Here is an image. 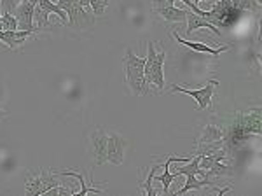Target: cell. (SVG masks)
Masks as SVG:
<instances>
[{"instance_id":"d4e9b609","label":"cell","mask_w":262,"mask_h":196,"mask_svg":"<svg viewBox=\"0 0 262 196\" xmlns=\"http://www.w3.org/2000/svg\"><path fill=\"white\" fill-rule=\"evenodd\" d=\"M27 2H30L32 6H37V4H39V0H27Z\"/></svg>"},{"instance_id":"d6986e66","label":"cell","mask_w":262,"mask_h":196,"mask_svg":"<svg viewBox=\"0 0 262 196\" xmlns=\"http://www.w3.org/2000/svg\"><path fill=\"white\" fill-rule=\"evenodd\" d=\"M33 21L37 23V30H44L49 27V12L42 7H33Z\"/></svg>"},{"instance_id":"8992f818","label":"cell","mask_w":262,"mask_h":196,"mask_svg":"<svg viewBox=\"0 0 262 196\" xmlns=\"http://www.w3.org/2000/svg\"><path fill=\"white\" fill-rule=\"evenodd\" d=\"M219 86V81H208L206 86H203L200 89H189V88H184V86H179V84H171V91L173 93H185V95L192 96L198 104V110H205L212 105V100H213V93H215V88Z\"/></svg>"},{"instance_id":"277c9868","label":"cell","mask_w":262,"mask_h":196,"mask_svg":"<svg viewBox=\"0 0 262 196\" xmlns=\"http://www.w3.org/2000/svg\"><path fill=\"white\" fill-rule=\"evenodd\" d=\"M245 11L232 6L231 0H217L215 6L210 9L208 21L217 28H231L242 19Z\"/></svg>"},{"instance_id":"cb8c5ba5","label":"cell","mask_w":262,"mask_h":196,"mask_svg":"<svg viewBox=\"0 0 262 196\" xmlns=\"http://www.w3.org/2000/svg\"><path fill=\"white\" fill-rule=\"evenodd\" d=\"M9 110H6V109H2V107H0V119H4V117H7V116H9Z\"/></svg>"},{"instance_id":"7a4b0ae2","label":"cell","mask_w":262,"mask_h":196,"mask_svg":"<svg viewBox=\"0 0 262 196\" xmlns=\"http://www.w3.org/2000/svg\"><path fill=\"white\" fill-rule=\"evenodd\" d=\"M124 74H126V84H128L129 91L133 93V96H145L150 93L149 84L145 83L143 77V65H145V56H137L129 48L126 49L124 60Z\"/></svg>"},{"instance_id":"484cf974","label":"cell","mask_w":262,"mask_h":196,"mask_svg":"<svg viewBox=\"0 0 262 196\" xmlns=\"http://www.w3.org/2000/svg\"><path fill=\"white\" fill-rule=\"evenodd\" d=\"M0 28H2V6H0Z\"/></svg>"},{"instance_id":"30bf717a","label":"cell","mask_w":262,"mask_h":196,"mask_svg":"<svg viewBox=\"0 0 262 196\" xmlns=\"http://www.w3.org/2000/svg\"><path fill=\"white\" fill-rule=\"evenodd\" d=\"M171 35L175 37V41L179 42L180 46H185V48H189V49H192V51H198V53L210 54V56H213V58L221 56V54L224 53V51L231 49V44H227V46H221V48L213 49V48H210V46H206L205 42H198V41H185L184 37H180L179 33H177V30H173Z\"/></svg>"},{"instance_id":"ffe728a7","label":"cell","mask_w":262,"mask_h":196,"mask_svg":"<svg viewBox=\"0 0 262 196\" xmlns=\"http://www.w3.org/2000/svg\"><path fill=\"white\" fill-rule=\"evenodd\" d=\"M111 0H90V7L95 16H101L105 12V9L108 7Z\"/></svg>"},{"instance_id":"9a60e30c","label":"cell","mask_w":262,"mask_h":196,"mask_svg":"<svg viewBox=\"0 0 262 196\" xmlns=\"http://www.w3.org/2000/svg\"><path fill=\"white\" fill-rule=\"evenodd\" d=\"M198 28H208L210 32H213L215 35H219L221 37L222 33H221V30H219L215 25H212L210 21H206L205 18H200L198 14H194V12L189 9L187 11V35H191V33L194 32V30H198Z\"/></svg>"},{"instance_id":"2e32d148","label":"cell","mask_w":262,"mask_h":196,"mask_svg":"<svg viewBox=\"0 0 262 196\" xmlns=\"http://www.w3.org/2000/svg\"><path fill=\"white\" fill-rule=\"evenodd\" d=\"M187 9H179V7L171 6V7H166V9H159L156 11L154 14H158L159 18H161L163 21H166V23H182V21L187 19Z\"/></svg>"},{"instance_id":"ac0fdd59","label":"cell","mask_w":262,"mask_h":196,"mask_svg":"<svg viewBox=\"0 0 262 196\" xmlns=\"http://www.w3.org/2000/svg\"><path fill=\"white\" fill-rule=\"evenodd\" d=\"M39 7H42V9H46L49 12V14H56L58 18L63 19V21H67L69 18H67V12L60 9V6H58L56 2H53V0H39V4H37Z\"/></svg>"},{"instance_id":"7c38bea8","label":"cell","mask_w":262,"mask_h":196,"mask_svg":"<svg viewBox=\"0 0 262 196\" xmlns=\"http://www.w3.org/2000/svg\"><path fill=\"white\" fill-rule=\"evenodd\" d=\"M58 177H74L79 181V184H81V191H70V194L74 196H86L88 193H93V194H101V187H95L93 184L95 182H86V177H84L82 172H77V170H61V172H56Z\"/></svg>"},{"instance_id":"3957f363","label":"cell","mask_w":262,"mask_h":196,"mask_svg":"<svg viewBox=\"0 0 262 196\" xmlns=\"http://www.w3.org/2000/svg\"><path fill=\"white\" fill-rule=\"evenodd\" d=\"M164 60L166 53L156 51L154 42H147V54H145V65H143V77L149 86H154L158 93L164 91Z\"/></svg>"},{"instance_id":"7402d4cb","label":"cell","mask_w":262,"mask_h":196,"mask_svg":"<svg viewBox=\"0 0 262 196\" xmlns=\"http://www.w3.org/2000/svg\"><path fill=\"white\" fill-rule=\"evenodd\" d=\"M21 2H23V0H0V6H2V9H6V12L14 14V11L18 9V6Z\"/></svg>"},{"instance_id":"9c48e42d","label":"cell","mask_w":262,"mask_h":196,"mask_svg":"<svg viewBox=\"0 0 262 196\" xmlns=\"http://www.w3.org/2000/svg\"><path fill=\"white\" fill-rule=\"evenodd\" d=\"M128 147V142L119 133L107 135V161L112 165L124 163V152Z\"/></svg>"},{"instance_id":"5bb4252c","label":"cell","mask_w":262,"mask_h":196,"mask_svg":"<svg viewBox=\"0 0 262 196\" xmlns=\"http://www.w3.org/2000/svg\"><path fill=\"white\" fill-rule=\"evenodd\" d=\"M224 133H226V130L217 125V123H208V125H205L201 131V137L198 139V142H200V146H213V144H221L224 140Z\"/></svg>"},{"instance_id":"4fadbf2b","label":"cell","mask_w":262,"mask_h":196,"mask_svg":"<svg viewBox=\"0 0 262 196\" xmlns=\"http://www.w3.org/2000/svg\"><path fill=\"white\" fill-rule=\"evenodd\" d=\"M33 7L30 2L23 0L18 6V9L14 11V16L18 19V30H28V32H37V28H33Z\"/></svg>"},{"instance_id":"ba28073f","label":"cell","mask_w":262,"mask_h":196,"mask_svg":"<svg viewBox=\"0 0 262 196\" xmlns=\"http://www.w3.org/2000/svg\"><path fill=\"white\" fill-rule=\"evenodd\" d=\"M67 25L72 28L77 30H86V28H93L95 27V18L96 16L93 12L86 11L84 7L79 4V0H74L72 7L67 11Z\"/></svg>"},{"instance_id":"44dd1931","label":"cell","mask_w":262,"mask_h":196,"mask_svg":"<svg viewBox=\"0 0 262 196\" xmlns=\"http://www.w3.org/2000/svg\"><path fill=\"white\" fill-rule=\"evenodd\" d=\"M2 30H18V19L11 12H4L2 14Z\"/></svg>"},{"instance_id":"8fae6325","label":"cell","mask_w":262,"mask_h":196,"mask_svg":"<svg viewBox=\"0 0 262 196\" xmlns=\"http://www.w3.org/2000/svg\"><path fill=\"white\" fill-rule=\"evenodd\" d=\"M33 32L28 30H2L0 28V42L4 46H7L9 49H18L27 42L28 37H32Z\"/></svg>"},{"instance_id":"6da1fadb","label":"cell","mask_w":262,"mask_h":196,"mask_svg":"<svg viewBox=\"0 0 262 196\" xmlns=\"http://www.w3.org/2000/svg\"><path fill=\"white\" fill-rule=\"evenodd\" d=\"M260 135V109L257 107L250 112H238L229 128V131L224 133V137L229 139V144H239L250 137Z\"/></svg>"},{"instance_id":"52a82bcc","label":"cell","mask_w":262,"mask_h":196,"mask_svg":"<svg viewBox=\"0 0 262 196\" xmlns=\"http://www.w3.org/2000/svg\"><path fill=\"white\" fill-rule=\"evenodd\" d=\"M88 152L96 165L107 163V131L101 126L95 128L88 135Z\"/></svg>"},{"instance_id":"603a6c76","label":"cell","mask_w":262,"mask_h":196,"mask_svg":"<svg viewBox=\"0 0 262 196\" xmlns=\"http://www.w3.org/2000/svg\"><path fill=\"white\" fill-rule=\"evenodd\" d=\"M152 2V11H159V9H166V7L175 6V0H150Z\"/></svg>"},{"instance_id":"5b68a950","label":"cell","mask_w":262,"mask_h":196,"mask_svg":"<svg viewBox=\"0 0 262 196\" xmlns=\"http://www.w3.org/2000/svg\"><path fill=\"white\" fill-rule=\"evenodd\" d=\"M60 179H58L56 172L42 168L39 173H27V182H25V193L27 196H39L46 194L49 189L60 186Z\"/></svg>"},{"instance_id":"e0dca14e","label":"cell","mask_w":262,"mask_h":196,"mask_svg":"<svg viewBox=\"0 0 262 196\" xmlns=\"http://www.w3.org/2000/svg\"><path fill=\"white\" fill-rule=\"evenodd\" d=\"M158 168H161V165H154V167H150L149 168V173H147V177H145V181H140V191L143 194H147V196H156L158 194V189H156L154 186V173H156V170Z\"/></svg>"},{"instance_id":"4316f807","label":"cell","mask_w":262,"mask_h":196,"mask_svg":"<svg viewBox=\"0 0 262 196\" xmlns=\"http://www.w3.org/2000/svg\"><path fill=\"white\" fill-rule=\"evenodd\" d=\"M194 4H196V6H200V2H206V0H192Z\"/></svg>"}]
</instances>
